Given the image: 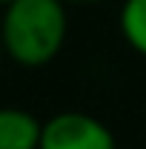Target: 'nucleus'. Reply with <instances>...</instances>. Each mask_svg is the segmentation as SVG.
Masks as SVG:
<instances>
[{"label":"nucleus","mask_w":146,"mask_h":149,"mask_svg":"<svg viewBox=\"0 0 146 149\" xmlns=\"http://www.w3.org/2000/svg\"><path fill=\"white\" fill-rule=\"evenodd\" d=\"M40 149H117L112 129L86 112H57L40 129Z\"/></svg>","instance_id":"nucleus-2"},{"label":"nucleus","mask_w":146,"mask_h":149,"mask_svg":"<svg viewBox=\"0 0 146 149\" xmlns=\"http://www.w3.org/2000/svg\"><path fill=\"white\" fill-rule=\"evenodd\" d=\"M117 26L129 49L146 57V0H123Z\"/></svg>","instance_id":"nucleus-4"},{"label":"nucleus","mask_w":146,"mask_h":149,"mask_svg":"<svg viewBox=\"0 0 146 149\" xmlns=\"http://www.w3.org/2000/svg\"><path fill=\"white\" fill-rule=\"evenodd\" d=\"M63 3L69 6V3H100V0H63Z\"/></svg>","instance_id":"nucleus-5"},{"label":"nucleus","mask_w":146,"mask_h":149,"mask_svg":"<svg viewBox=\"0 0 146 149\" xmlns=\"http://www.w3.org/2000/svg\"><path fill=\"white\" fill-rule=\"evenodd\" d=\"M43 123L29 109L0 106V149H40Z\"/></svg>","instance_id":"nucleus-3"},{"label":"nucleus","mask_w":146,"mask_h":149,"mask_svg":"<svg viewBox=\"0 0 146 149\" xmlns=\"http://www.w3.org/2000/svg\"><path fill=\"white\" fill-rule=\"evenodd\" d=\"M69 32L63 0H15L0 17V46L23 69L49 66Z\"/></svg>","instance_id":"nucleus-1"},{"label":"nucleus","mask_w":146,"mask_h":149,"mask_svg":"<svg viewBox=\"0 0 146 149\" xmlns=\"http://www.w3.org/2000/svg\"><path fill=\"white\" fill-rule=\"evenodd\" d=\"M12 3H15V0H0V6H3V9H6V6H12Z\"/></svg>","instance_id":"nucleus-6"}]
</instances>
